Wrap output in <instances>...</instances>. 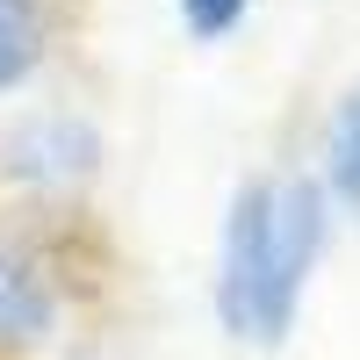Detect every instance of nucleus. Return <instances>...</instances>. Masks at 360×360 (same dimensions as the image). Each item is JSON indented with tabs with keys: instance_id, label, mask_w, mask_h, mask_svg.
Segmentation results:
<instances>
[{
	"instance_id": "1",
	"label": "nucleus",
	"mask_w": 360,
	"mask_h": 360,
	"mask_svg": "<svg viewBox=\"0 0 360 360\" xmlns=\"http://www.w3.org/2000/svg\"><path fill=\"white\" fill-rule=\"evenodd\" d=\"M324 245V195L310 180H252L231 202V231H224V281L217 303L238 339L274 346L295 317L310 266Z\"/></svg>"
},
{
	"instance_id": "2",
	"label": "nucleus",
	"mask_w": 360,
	"mask_h": 360,
	"mask_svg": "<svg viewBox=\"0 0 360 360\" xmlns=\"http://www.w3.org/2000/svg\"><path fill=\"white\" fill-rule=\"evenodd\" d=\"M0 152H8V173L37 180V188H72L94 173V130L72 115H44V123H22Z\"/></svg>"
},
{
	"instance_id": "3",
	"label": "nucleus",
	"mask_w": 360,
	"mask_h": 360,
	"mask_svg": "<svg viewBox=\"0 0 360 360\" xmlns=\"http://www.w3.org/2000/svg\"><path fill=\"white\" fill-rule=\"evenodd\" d=\"M51 324V295L37 281V266H29L15 245H0V339L22 346V339H44Z\"/></svg>"
},
{
	"instance_id": "4",
	"label": "nucleus",
	"mask_w": 360,
	"mask_h": 360,
	"mask_svg": "<svg viewBox=\"0 0 360 360\" xmlns=\"http://www.w3.org/2000/svg\"><path fill=\"white\" fill-rule=\"evenodd\" d=\"M44 51V15L37 0H0V86H15Z\"/></svg>"
},
{
	"instance_id": "5",
	"label": "nucleus",
	"mask_w": 360,
	"mask_h": 360,
	"mask_svg": "<svg viewBox=\"0 0 360 360\" xmlns=\"http://www.w3.org/2000/svg\"><path fill=\"white\" fill-rule=\"evenodd\" d=\"M332 188L360 209V94H346L339 123H332Z\"/></svg>"
},
{
	"instance_id": "6",
	"label": "nucleus",
	"mask_w": 360,
	"mask_h": 360,
	"mask_svg": "<svg viewBox=\"0 0 360 360\" xmlns=\"http://www.w3.org/2000/svg\"><path fill=\"white\" fill-rule=\"evenodd\" d=\"M238 15H245V0H180V22H188L195 37H231Z\"/></svg>"
}]
</instances>
